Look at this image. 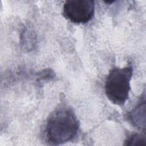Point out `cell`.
Here are the masks:
<instances>
[{"mask_svg":"<svg viewBox=\"0 0 146 146\" xmlns=\"http://www.w3.org/2000/svg\"><path fill=\"white\" fill-rule=\"evenodd\" d=\"M128 119L133 126L139 128H145V95L141 98L138 104L128 113Z\"/></svg>","mask_w":146,"mask_h":146,"instance_id":"cell-4","label":"cell"},{"mask_svg":"<svg viewBox=\"0 0 146 146\" xmlns=\"http://www.w3.org/2000/svg\"><path fill=\"white\" fill-rule=\"evenodd\" d=\"M95 2L92 0L67 1L63 5L64 17L74 23H86L93 17Z\"/></svg>","mask_w":146,"mask_h":146,"instance_id":"cell-3","label":"cell"},{"mask_svg":"<svg viewBox=\"0 0 146 146\" xmlns=\"http://www.w3.org/2000/svg\"><path fill=\"white\" fill-rule=\"evenodd\" d=\"M78 128L79 123L72 110L67 107H60L55 110L48 119L46 136L51 144H61L72 140Z\"/></svg>","mask_w":146,"mask_h":146,"instance_id":"cell-1","label":"cell"},{"mask_svg":"<svg viewBox=\"0 0 146 146\" xmlns=\"http://www.w3.org/2000/svg\"><path fill=\"white\" fill-rule=\"evenodd\" d=\"M133 69L129 65L111 69L106 80L105 92L113 104L122 106L128 99Z\"/></svg>","mask_w":146,"mask_h":146,"instance_id":"cell-2","label":"cell"},{"mask_svg":"<svg viewBox=\"0 0 146 146\" xmlns=\"http://www.w3.org/2000/svg\"><path fill=\"white\" fill-rule=\"evenodd\" d=\"M145 136L140 133H132L127 137L125 145H145Z\"/></svg>","mask_w":146,"mask_h":146,"instance_id":"cell-5","label":"cell"}]
</instances>
